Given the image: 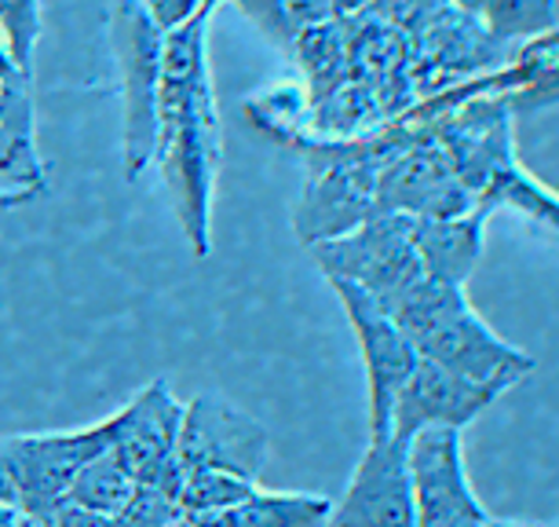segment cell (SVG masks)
I'll return each instance as SVG.
<instances>
[{
    "label": "cell",
    "instance_id": "ffe728a7",
    "mask_svg": "<svg viewBox=\"0 0 559 527\" xmlns=\"http://www.w3.org/2000/svg\"><path fill=\"white\" fill-rule=\"evenodd\" d=\"M40 8L45 0H0V40L15 70L29 81L34 78V51L40 40Z\"/></svg>",
    "mask_w": 559,
    "mask_h": 527
},
{
    "label": "cell",
    "instance_id": "4fadbf2b",
    "mask_svg": "<svg viewBox=\"0 0 559 527\" xmlns=\"http://www.w3.org/2000/svg\"><path fill=\"white\" fill-rule=\"evenodd\" d=\"M45 191L29 84L0 81V206H23Z\"/></svg>",
    "mask_w": 559,
    "mask_h": 527
},
{
    "label": "cell",
    "instance_id": "4dcf8cb0",
    "mask_svg": "<svg viewBox=\"0 0 559 527\" xmlns=\"http://www.w3.org/2000/svg\"><path fill=\"white\" fill-rule=\"evenodd\" d=\"M219 4H224V0H205V8H209V12H216Z\"/></svg>",
    "mask_w": 559,
    "mask_h": 527
},
{
    "label": "cell",
    "instance_id": "6da1fadb",
    "mask_svg": "<svg viewBox=\"0 0 559 527\" xmlns=\"http://www.w3.org/2000/svg\"><path fill=\"white\" fill-rule=\"evenodd\" d=\"M209 15L198 12L173 34H165V70L157 92L154 162L162 173L179 235L194 257L213 249V195L219 176V114L209 78L205 30Z\"/></svg>",
    "mask_w": 559,
    "mask_h": 527
},
{
    "label": "cell",
    "instance_id": "7402d4cb",
    "mask_svg": "<svg viewBox=\"0 0 559 527\" xmlns=\"http://www.w3.org/2000/svg\"><path fill=\"white\" fill-rule=\"evenodd\" d=\"M235 8L260 30L263 40H271L274 48H282L286 56H293L297 48V26L289 23V12L282 0H235Z\"/></svg>",
    "mask_w": 559,
    "mask_h": 527
},
{
    "label": "cell",
    "instance_id": "9c48e42d",
    "mask_svg": "<svg viewBox=\"0 0 559 527\" xmlns=\"http://www.w3.org/2000/svg\"><path fill=\"white\" fill-rule=\"evenodd\" d=\"M179 425L183 403L165 382H151L129 407L110 418V450L143 488L179 491Z\"/></svg>",
    "mask_w": 559,
    "mask_h": 527
},
{
    "label": "cell",
    "instance_id": "83f0119b",
    "mask_svg": "<svg viewBox=\"0 0 559 527\" xmlns=\"http://www.w3.org/2000/svg\"><path fill=\"white\" fill-rule=\"evenodd\" d=\"M0 81H8V84H29L23 73L15 70V62H12V56H8L4 40H0Z\"/></svg>",
    "mask_w": 559,
    "mask_h": 527
},
{
    "label": "cell",
    "instance_id": "d6a6232c",
    "mask_svg": "<svg viewBox=\"0 0 559 527\" xmlns=\"http://www.w3.org/2000/svg\"><path fill=\"white\" fill-rule=\"evenodd\" d=\"M534 527H559V520L556 524H534Z\"/></svg>",
    "mask_w": 559,
    "mask_h": 527
},
{
    "label": "cell",
    "instance_id": "8992f818",
    "mask_svg": "<svg viewBox=\"0 0 559 527\" xmlns=\"http://www.w3.org/2000/svg\"><path fill=\"white\" fill-rule=\"evenodd\" d=\"M333 293L341 297V308L347 315V326L355 333L358 355L366 371V396H369V440L392 436V403L406 377L420 363L414 341L403 333L392 315L369 297L366 290L352 282H330Z\"/></svg>",
    "mask_w": 559,
    "mask_h": 527
},
{
    "label": "cell",
    "instance_id": "52a82bcc",
    "mask_svg": "<svg viewBox=\"0 0 559 527\" xmlns=\"http://www.w3.org/2000/svg\"><path fill=\"white\" fill-rule=\"evenodd\" d=\"M110 447V418L99 425H84L73 432H26V436H0L8 466L19 488V510L51 513L67 499L73 477L92 458Z\"/></svg>",
    "mask_w": 559,
    "mask_h": 527
},
{
    "label": "cell",
    "instance_id": "2e32d148",
    "mask_svg": "<svg viewBox=\"0 0 559 527\" xmlns=\"http://www.w3.org/2000/svg\"><path fill=\"white\" fill-rule=\"evenodd\" d=\"M325 494H289V491H252L246 502L230 510L191 516L194 527H325L330 516Z\"/></svg>",
    "mask_w": 559,
    "mask_h": 527
},
{
    "label": "cell",
    "instance_id": "8fae6325",
    "mask_svg": "<svg viewBox=\"0 0 559 527\" xmlns=\"http://www.w3.org/2000/svg\"><path fill=\"white\" fill-rule=\"evenodd\" d=\"M325 527H417L403 440H369L347 491L330 505Z\"/></svg>",
    "mask_w": 559,
    "mask_h": 527
},
{
    "label": "cell",
    "instance_id": "3957f363",
    "mask_svg": "<svg viewBox=\"0 0 559 527\" xmlns=\"http://www.w3.org/2000/svg\"><path fill=\"white\" fill-rule=\"evenodd\" d=\"M107 26L121 84V173L124 180H140L143 168L154 162L165 30L135 0H114Z\"/></svg>",
    "mask_w": 559,
    "mask_h": 527
},
{
    "label": "cell",
    "instance_id": "7c38bea8",
    "mask_svg": "<svg viewBox=\"0 0 559 527\" xmlns=\"http://www.w3.org/2000/svg\"><path fill=\"white\" fill-rule=\"evenodd\" d=\"M498 393L483 388L468 377L420 360L392 403V436L406 440L425 429H457L464 432L483 410L498 403Z\"/></svg>",
    "mask_w": 559,
    "mask_h": 527
},
{
    "label": "cell",
    "instance_id": "7a4b0ae2",
    "mask_svg": "<svg viewBox=\"0 0 559 527\" xmlns=\"http://www.w3.org/2000/svg\"><path fill=\"white\" fill-rule=\"evenodd\" d=\"M388 315L403 326L420 360L447 366L498 396L534 374L531 355L483 323V315L468 304L464 286L425 279Z\"/></svg>",
    "mask_w": 559,
    "mask_h": 527
},
{
    "label": "cell",
    "instance_id": "5bb4252c",
    "mask_svg": "<svg viewBox=\"0 0 559 527\" xmlns=\"http://www.w3.org/2000/svg\"><path fill=\"white\" fill-rule=\"evenodd\" d=\"M487 220L490 216L483 209L442 220L409 216V238H414L425 276L436 282H450V286H464L483 257V227H487Z\"/></svg>",
    "mask_w": 559,
    "mask_h": 527
},
{
    "label": "cell",
    "instance_id": "44dd1931",
    "mask_svg": "<svg viewBox=\"0 0 559 527\" xmlns=\"http://www.w3.org/2000/svg\"><path fill=\"white\" fill-rule=\"evenodd\" d=\"M179 520H183V510L176 494L135 483L132 499L110 516V527H176Z\"/></svg>",
    "mask_w": 559,
    "mask_h": 527
},
{
    "label": "cell",
    "instance_id": "30bf717a",
    "mask_svg": "<svg viewBox=\"0 0 559 527\" xmlns=\"http://www.w3.org/2000/svg\"><path fill=\"white\" fill-rule=\"evenodd\" d=\"M406 469L414 488L417 527H476L487 520L464 469L457 429H425L406 440Z\"/></svg>",
    "mask_w": 559,
    "mask_h": 527
},
{
    "label": "cell",
    "instance_id": "484cf974",
    "mask_svg": "<svg viewBox=\"0 0 559 527\" xmlns=\"http://www.w3.org/2000/svg\"><path fill=\"white\" fill-rule=\"evenodd\" d=\"M0 502L19 505V488H15V477H12V466H8L4 450H0Z\"/></svg>",
    "mask_w": 559,
    "mask_h": 527
},
{
    "label": "cell",
    "instance_id": "f546056e",
    "mask_svg": "<svg viewBox=\"0 0 559 527\" xmlns=\"http://www.w3.org/2000/svg\"><path fill=\"white\" fill-rule=\"evenodd\" d=\"M476 527H534V524H523V520H493V516H487V520L476 524Z\"/></svg>",
    "mask_w": 559,
    "mask_h": 527
},
{
    "label": "cell",
    "instance_id": "f1b7e54d",
    "mask_svg": "<svg viewBox=\"0 0 559 527\" xmlns=\"http://www.w3.org/2000/svg\"><path fill=\"white\" fill-rule=\"evenodd\" d=\"M26 524V513L19 510L15 502H0V527H23Z\"/></svg>",
    "mask_w": 559,
    "mask_h": 527
},
{
    "label": "cell",
    "instance_id": "4316f807",
    "mask_svg": "<svg viewBox=\"0 0 559 527\" xmlns=\"http://www.w3.org/2000/svg\"><path fill=\"white\" fill-rule=\"evenodd\" d=\"M330 4H333L336 19H347V15H358V12H369L377 0H330Z\"/></svg>",
    "mask_w": 559,
    "mask_h": 527
},
{
    "label": "cell",
    "instance_id": "1f68e13d",
    "mask_svg": "<svg viewBox=\"0 0 559 527\" xmlns=\"http://www.w3.org/2000/svg\"><path fill=\"white\" fill-rule=\"evenodd\" d=\"M176 527H194V524H191V520H187V516H183V520H179Z\"/></svg>",
    "mask_w": 559,
    "mask_h": 527
},
{
    "label": "cell",
    "instance_id": "277c9868",
    "mask_svg": "<svg viewBox=\"0 0 559 527\" xmlns=\"http://www.w3.org/2000/svg\"><path fill=\"white\" fill-rule=\"evenodd\" d=\"M311 257L330 282L366 290L384 312L428 279L409 238V216H369L347 235L311 246Z\"/></svg>",
    "mask_w": 559,
    "mask_h": 527
},
{
    "label": "cell",
    "instance_id": "d6986e66",
    "mask_svg": "<svg viewBox=\"0 0 559 527\" xmlns=\"http://www.w3.org/2000/svg\"><path fill=\"white\" fill-rule=\"evenodd\" d=\"M257 491L252 480H241L235 472H219V469H179V491L176 502L183 516H209L219 510H230V505L246 502L249 494Z\"/></svg>",
    "mask_w": 559,
    "mask_h": 527
},
{
    "label": "cell",
    "instance_id": "e0dca14e",
    "mask_svg": "<svg viewBox=\"0 0 559 527\" xmlns=\"http://www.w3.org/2000/svg\"><path fill=\"white\" fill-rule=\"evenodd\" d=\"M464 15L479 19L490 37L515 45L523 37H542L559 26L556 0H450Z\"/></svg>",
    "mask_w": 559,
    "mask_h": 527
},
{
    "label": "cell",
    "instance_id": "ac0fdd59",
    "mask_svg": "<svg viewBox=\"0 0 559 527\" xmlns=\"http://www.w3.org/2000/svg\"><path fill=\"white\" fill-rule=\"evenodd\" d=\"M132 491H135V480L124 472V466L107 447L103 455H96L78 472V477H73L62 502H73V505H81V510H92V513H99L110 520V516L132 499Z\"/></svg>",
    "mask_w": 559,
    "mask_h": 527
},
{
    "label": "cell",
    "instance_id": "603a6c76",
    "mask_svg": "<svg viewBox=\"0 0 559 527\" xmlns=\"http://www.w3.org/2000/svg\"><path fill=\"white\" fill-rule=\"evenodd\" d=\"M135 4H140L165 34H173V30H179L183 23H191L198 12H209L205 0H135Z\"/></svg>",
    "mask_w": 559,
    "mask_h": 527
},
{
    "label": "cell",
    "instance_id": "5b68a950",
    "mask_svg": "<svg viewBox=\"0 0 559 527\" xmlns=\"http://www.w3.org/2000/svg\"><path fill=\"white\" fill-rule=\"evenodd\" d=\"M414 121V136L403 151H395L381 165L373 191V216H464L476 209L468 187L461 184L447 147L436 140L428 121Z\"/></svg>",
    "mask_w": 559,
    "mask_h": 527
},
{
    "label": "cell",
    "instance_id": "cb8c5ba5",
    "mask_svg": "<svg viewBox=\"0 0 559 527\" xmlns=\"http://www.w3.org/2000/svg\"><path fill=\"white\" fill-rule=\"evenodd\" d=\"M282 4H286L289 23L297 26V34H304V30L322 26V23H330V19H336L330 0H282Z\"/></svg>",
    "mask_w": 559,
    "mask_h": 527
},
{
    "label": "cell",
    "instance_id": "ba28073f",
    "mask_svg": "<svg viewBox=\"0 0 559 527\" xmlns=\"http://www.w3.org/2000/svg\"><path fill=\"white\" fill-rule=\"evenodd\" d=\"M271 455V436L257 418L216 393H198L183 407L179 469H219L241 480H260Z\"/></svg>",
    "mask_w": 559,
    "mask_h": 527
},
{
    "label": "cell",
    "instance_id": "9a60e30c",
    "mask_svg": "<svg viewBox=\"0 0 559 527\" xmlns=\"http://www.w3.org/2000/svg\"><path fill=\"white\" fill-rule=\"evenodd\" d=\"M476 209L493 216L498 209H512V213L526 216L537 224L545 235L559 238V195L548 191L545 184H537L526 168L515 162V151L504 154L498 165L490 168L487 184L476 198Z\"/></svg>",
    "mask_w": 559,
    "mask_h": 527
},
{
    "label": "cell",
    "instance_id": "d4e9b609",
    "mask_svg": "<svg viewBox=\"0 0 559 527\" xmlns=\"http://www.w3.org/2000/svg\"><path fill=\"white\" fill-rule=\"evenodd\" d=\"M48 520V527H110L107 516L92 513V510H81L73 502H59L51 513H40Z\"/></svg>",
    "mask_w": 559,
    "mask_h": 527
}]
</instances>
